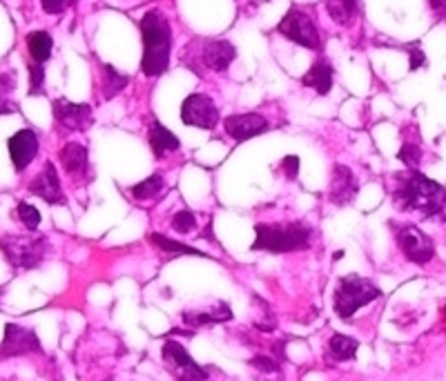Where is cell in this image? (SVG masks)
I'll return each instance as SVG.
<instances>
[{"instance_id": "34", "label": "cell", "mask_w": 446, "mask_h": 381, "mask_svg": "<svg viewBox=\"0 0 446 381\" xmlns=\"http://www.w3.org/2000/svg\"><path fill=\"white\" fill-rule=\"evenodd\" d=\"M70 3H72V0H41L43 9H45L47 14H52V16H56V14H63L65 9L70 7Z\"/></svg>"}, {"instance_id": "20", "label": "cell", "mask_w": 446, "mask_h": 381, "mask_svg": "<svg viewBox=\"0 0 446 381\" xmlns=\"http://www.w3.org/2000/svg\"><path fill=\"white\" fill-rule=\"evenodd\" d=\"M232 312L227 308V303H214V308L207 312H183V321L187 326H205V323H223L230 321Z\"/></svg>"}, {"instance_id": "28", "label": "cell", "mask_w": 446, "mask_h": 381, "mask_svg": "<svg viewBox=\"0 0 446 381\" xmlns=\"http://www.w3.org/2000/svg\"><path fill=\"white\" fill-rule=\"evenodd\" d=\"M18 218H21L27 230H36V227L41 225V212H38V209L34 205H30V203L18 205Z\"/></svg>"}, {"instance_id": "27", "label": "cell", "mask_w": 446, "mask_h": 381, "mask_svg": "<svg viewBox=\"0 0 446 381\" xmlns=\"http://www.w3.org/2000/svg\"><path fill=\"white\" fill-rule=\"evenodd\" d=\"M148 241L154 243L159 250H163L168 254H194V256H201L203 254V252H199V250H194V247H190L185 243H179L174 239H168V236H163V234H150Z\"/></svg>"}, {"instance_id": "30", "label": "cell", "mask_w": 446, "mask_h": 381, "mask_svg": "<svg viewBox=\"0 0 446 381\" xmlns=\"http://www.w3.org/2000/svg\"><path fill=\"white\" fill-rule=\"evenodd\" d=\"M43 85H45V65H38V63H30V94L32 96H38L43 92Z\"/></svg>"}, {"instance_id": "2", "label": "cell", "mask_w": 446, "mask_h": 381, "mask_svg": "<svg viewBox=\"0 0 446 381\" xmlns=\"http://www.w3.org/2000/svg\"><path fill=\"white\" fill-rule=\"evenodd\" d=\"M141 34H143V61L141 70L145 76H161L170 65L172 52V27L168 18L152 9L141 18Z\"/></svg>"}, {"instance_id": "18", "label": "cell", "mask_w": 446, "mask_h": 381, "mask_svg": "<svg viewBox=\"0 0 446 381\" xmlns=\"http://www.w3.org/2000/svg\"><path fill=\"white\" fill-rule=\"evenodd\" d=\"M333 65H330L326 59H319L312 63V68L303 74L301 83L306 85V87H312L319 96H326V94L333 90Z\"/></svg>"}, {"instance_id": "26", "label": "cell", "mask_w": 446, "mask_h": 381, "mask_svg": "<svg viewBox=\"0 0 446 381\" xmlns=\"http://www.w3.org/2000/svg\"><path fill=\"white\" fill-rule=\"evenodd\" d=\"M161 189H163V176H161V174H152L145 181H141V183L132 185L130 187V194L134 196V198H139V201H145V198L156 196Z\"/></svg>"}, {"instance_id": "23", "label": "cell", "mask_w": 446, "mask_h": 381, "mask_svg": "<svg viewBox=\"0 0 446 381\" xmlns=\"http://www.w3.org/2000/svg\"><path fill=\"white\" fill-rule=\"evenodd\" d=\"M357 0H326V12L333 21L341 27H346L357 14Z\"/></svg>"}, {"instance_id": "29", "label": "cell", "mask_w": 446, "mask_h": 381, "mask_svg": "<svg viewBox=\"0 0 446 381\" xmlns=\"http://www.w3.org/2000/svg\"><path fill=\"white\" fill-rule=\"evenodd\" d=\"M172 227L176 232L187 234V232H192L196 227V218H194L192 212H190V209H181V212H176L172 216Z\"/></svg>"}, {"instance_id": "21", "label": "cell", "mask_w": 446, "mask_h": 381, "mask_svg": "<svg viewBox=\"0 0 446 381\" xmlns=\"http://www.w3.org/2000/svg\"><path fill=\"white\" fill-rule=\"evenodd\" d=\"M54 41L47 32H32L27 34V50H30L32 61L38 65H45L52 56Z\"/></svg>"}, {"instance_id": "32", "label": "cell", "mask_w": 446, "mask_h": 381, "mask_svg": "<svg viewBox=\"0 0 446 381\" xmlns=\"http://www.w3.org/2000/svg\"><path fill=\"white\" fill-rule=\"evenodd\" d=\"M250 366L254 370H259V373H265V375H274V373L279 375V364L274 359H270V357H263V355L252 357L250 359Z\"/></svg>"}, {"instance_id": "12", "label": "cell", "mask_w": 446, "mask_h": 381, "mask_svg": "<svg viewBox=\"0 0 446 381\" xmlns=\"http://www.w3.org/2000/svg\"><path fill=\"white\" fill-rule=\"evenodd\" d=\"M268 121H265L261 114H232V116L223 119V130L227 132V136L234 138V141H248V138H254L263 134L265 130H268Z\"/></svg>"}, {"instance_id": "35", "label": "cell", "mask_w": 446, "mask_h": 381, "mask_svg": "<svg viewBox=\"0 0 446 381\" xmlns=\"http://www.w3.org/2000/svg\"><path fill=\"white\" fill-rule=\"evenodd\" d=\"M409 54H411V72H415L417 68H422V65L426 63V56H424V52L417 45L409 47Z\"/></svg>"}, {"instance_id": "6", "label": "cell", "mask_w": 446, "mask_h": 381, "mask_svg": "<svg viewBox=\"0 0 446 381\" xmlns=\"http://www.w3.org/2000/svg\"><path fill=\"white\" fill-rule=\"evenodd\" d=\"M277 32L281 36H286L288 41L306 47V50H312V52L321 50V38L317 32V25L312 23V18L308 14H303L297 7L288 9V14L283 16L281 23L277 25Z\"/></svg>"}, {"instance_id": "11", "label": "cell", "mask_w": 446, "mask_h": 381, "mask_svg": "<svg viewBox=\"0 0 446 381\" xmlns=\"http://www.w3.org/2000/svg\"><path fill=\"white\" fill-rule=\"evenodd\" d=\"M38 350H41V341H38L34 330L16 326V323H7L3 346H0V355L18 357V355H30V352H38Z\"/></svg>"}, {"instance_id": "8", "label": "cell", "mask_w": 446, "mask_h": 381, "mask_svg": "<svg viewBox=\"0 0 446 381\" xmlns=\"http://www.w3.org/2000/svg\"><path fill=\"white\" fill-rule=\"evenodd\" d=\"M181 121L199 130H214L219 123V110L205 94H190L181 105Z\"/></svg>"}, {"instance_id": "31", "label": "cell", "mask_w": 446, "mask_h": 381, "mask_svg": "<svg viewBox=\"0 0 446 381\" xmlns=\"http://www.w3.org/2000/svg\"><path fill=\"white\" fill-rule=\"evenodd\" d=\"M400 161H404L406 165H409L411 169L420 163V158H422V150H420V145H413V143H404L402 145V150H400Z\"/></svg>"}, {"instance_id": "13", "label": "cell", "mask_w": 446, "mask_h": 381, "mask_svg": "<svg viewBox=\"0 0 446 381\" xmlns=\"http://www.w3.org/2000/svg\"><path fill=\"white\" fill-rule=\"evenodd\" d=\"M27 187H30L32 194L41 196L43 201L52 203V205L65 203V196H63V189H61V176H59V172H56L54 163H45V167L38 172V176Z\"/></svg>"}, {"instance_id": "24", "label": "cell", "mask_w": 446, "mask_h": 381, "mask_svg": "<svg viewBox=\"0 0 446 381\" xmlns=\"http://www.w3.org/2000/svg\"><path fill=\"white\" fill-rule=\"evenodd\" d=\"M357 348H359L357 341L353 337H346V335H333V337H330V344H328V352H330V357H333L335 361L355 359Z\"/></svg>"}, {"instance_id": "9", "label": "cell", "mask_w": 446, "mask_h": 381, "mask_svg": "<svg viewBox=\"0 0 446 381\" xmlns=\"http://www.w3.org/2000/svg\"><path fill=\"white\" fill-rule=\"evenodd\" d=\"M163 361L168 370L179 381H205L207 373L187 355V350L176 341H165L163 346Z\"/></svg>"}, {"instance_id": "1", "label": "cell", "mask_w": 446, "mask_h": 381, "mask_svg": "<svg viewBox=\"0 0 446 381\" xmlns=\"http://www.w3.org/2000/svg\"><path fill=\"white\" fill-rule=\"evenodd\" d=\"M397 189L393 192L395 203L402 209L420 212L424 218L433 221H446V189L424 174L409 172L397 174Z\"/></svg>"}, {"instance_id": "36", "label": "cell", "mask_w": 446, "mask_h": 381, "mask_svg": "<svg viewBox=\"0 0 446 381\" xmlns=\"http://www.w3.org/2000/svg\"><path fill=\"white\" fill-rule=\"evenodd\" d=\"M429 5H431L435 16L442 18V21H446V0H429Z\"/></svg>"}, {"instance_id": "22", "label": "cell", "mask_w": 446, "mask_h": 381, "mask_svg": "<svg viewBox=\"0 0 446 381\" xmlns=\"http://www.w3.org/2000/svg\"><path fill=\"white\" fill-rule=\"evenodd\" d=\"M130 79L125 74H121L116 68H112V65H103V76H101V90H103V96L108 101L114 99L116 94H121L123 90L128 87Z\"/></svg>"}, {"instance_id": "25", "label": "cell", "mask_w": 446, "mask_h": 381, "mask_svg": "<svg viewBox=\"0 0 446 381\" xmlns=\"http://www.w3.org/2000/svg\"><path fill=\"white\" fill-rule=\"evenodd\" d=\"M14 90H16V74L14 72L0 74V116L14 114L18 110V105L12 101Z\"/></svg>"}, {"instance_id": "33", "label": "cell", "mask_w": 446, "mask_h": 381, "mask_svg": "<svg viewBox=\"0 0 446 381\" xmlns=\"http://www.w3.org/2000/svg\"><path fill=\"white\" fill-rule=\"evenodd\" d=\"M281 172L286 174L290 181H295L297 178V174H299V158L297 156H286L281 161Z\"/></svg>"}, {"instance_id": "10", "label": "cell", "mask_w": 446, "mask_h": 381, "mask_svg": "<svg viewBox=\"0 0 446 381\" xmlns=\"http://www.w3.org/2000/svg\"><path fill=\"white\" fill-rule=\"evenodd\" d=\"M54 119L61 127L72 130V132H83L92 125V107L88 103H72L68 99H59L52 105Z\"/></svg>"}, {"instance_id": "14", "label": "cell", "mask_w": 446, "mask_h": 381, "mask_svg": "<svg viewBox=\"0 0 446 381\" xmlns=\"http://www.w3.org/2000/svg\"><path fill=\"white\" fill-rule=\"evenodd\" d=\"M7 147H9V156H12L16 172H23L38 154V136L32 130H21L7 141Z\"/></svg>"}, {"instance_id": "15", "label": "cell", "mask_w": 446, "mask_h": 381, "mask_svg": "<svg viewBox=\"0 0 446 381\" xmlns=\"http://www.w3.org/2000/svg\"><path fill=\"white\" fill-rule=\"evenodd\" d=\"M357 194V178L353 174V169H348L346 165H335L333 167V178L328 185V201L335 205H348Z\"/></svg>"}, {"instance_id": "16", "label": "cell", "mask_w": 446, "mask_h": 381, "mask_svg": "<svg viewBox=\"0 0 446 381\" xmlns=\"http://www.w3.org/2000/svg\"><path fill=\"white\" fill-rule=\"evenodd\" d=\"M234 59H236V50L227 41L212 38V41H203L201 45V63L212 72H225Z\"/></svg>"}, {"instance_id": "4", "label": "cell", "mask_w": 446, "mask_h": 381, "mask_svg": "<svg viewBox=\"0 0 446 381\" xmlns=\"http://www.w3.org/2000/svg\"><path fill=\"white\" fill-rule=\"evenodd\" d=\"M379 294L382 290L364 277H357V274L341 277L335 288V312L341 319H350L359 308L368 306Z\"/></svg>"}, {"instance_id": "37", "label": "cell", "mask_w": 446, "mask_h": 381, "mask_svg": "<svg viewBox=\"0 0 446 381\" xmlns=\"http://www.w3.org/2000/svg\"><path fill=\"white\" fill-rule=\"evenodd\" d=\"M444 319H446V308H444Z\"/></svg>"}, {"instance_id": "5", "label": "cell", "mask_w": 446, "mask_h": 381, "mask_svg": "<svg viewBox=\"0 0 446 381\" xmlns=\"http://www.w3.org/2000/svg\"><path fill=\"white\" fill-rule=\"evenodd\" d=\"M0 250L5 259L21 270H34L43 263L50 252V243L41 234H25V236H3Z\"/></svg>"}, {"instance_id": "17", "label": "cell", "mask_w": 446, "mask_h": 381, "mask_svg": "<svg viewBox=\"0 0 446 381\" xmlns=\"http://www.w3.org/2000/svg\"><path fill=\"white\" fill-rule=\"evenodd\" d=\"M61 163L63 169L68 172L70 176L81 178L88 174L90 169V161H88V147L81 145V143H68L63 150H61Z\"/></svg>"}, {"instance_id": "3", "label": "cell", "mask_w": 446, "mask_h": 381, "mask_svg": "<svg viewBox=\"0 0 446 381\" xmlns=\"http://www.w3.org/2000/svg\"><path fill=\"white\" fill-rule=\"evenodd\" d=\"M257 239L252 243L254 252H272V254H283V252H295V250H306L310 245V234L312 230L303 223H286V225H272V223H261L254 227Z\"/></svg>"}, {"instance_id": "19", "label": "cell", "mask_w": 446, "mask_h": 381, "mask_svg": "<svg viewBox=\"0 0 446 381\" xmlns=\"http://www.w3.org/2000/svg\"><path fill=\"white\" fill-rule=\"evenodd\" d=\"M150 147H152V152H154L156 158H163L165 154H170V152H176L179 147H181V141H179L168 127L161 125L159 121H154L150 125Z\"/></svg>"}, {"instance_id": "7", "label": "cell", "mask_w": 446, "mask_h": 381, "mask_svg": "<svg viewBox=\"0 0 446 381\" xmlns=\"http://www.w3.org/2000/svg\"><path fill=\"white\" fill-rule=\"evenodd\" d=\"M395 241H397V247L404 252L406 259L417 263V265L429 263L433 259V254H435L431 236H426L420 227H415V225H400V227H397V230H395Z\"/></svg>"}]
</instances>
